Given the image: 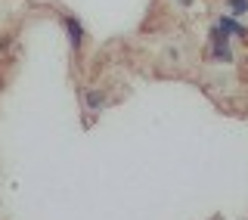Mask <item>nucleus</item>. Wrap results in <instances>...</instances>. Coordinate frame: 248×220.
I'll return each mask as SVG.
<instances>
[{
    "label": "nucleus",
    "mask_w": 248,
    "mask_h": 220,
    "mask_svg": "<svg viewBox=\"0 0 248 220\" xmlns=\"http://www.w3.org/2000/svg\"><path fill=\"white\" fill-rule=\"evenodd\" d=\"M208 59L220 62V65H230V62L236 59V53H232V37L217 25V22L208 28Z\"/></svg>",
    "instance_id": "obj_1"
},
{
    "label": "nucleus",
    "mask_w": 248,
    "mask_h": 220,
    "mask_svg": "<svg viewBox=\"0 0 248 220\" xmlns=\"http://www.w3.org/2000/svg\"><path fill=\"white\" fill-rule=\"evenodd\" d=\"M62 31H65V37H68V47H72V53L75 56H81V50H84V41H87V28H84V22L78 19L75 13H62Z\"/></svg>",
    "instance_id": "obj_2"
},
{
    "label": "nucleus",
    "mask_w": 248,
    "mask_h": 220,
    "mask_svg": "<svg viewBox=\"0 0 248 220\" xmlns=\"http://www.w3.org/2000/svg\"><path fill=\"white\" fill-rule=\"evenodd\" d=\"M81 106H84V112L93 118V115H99L108 106V93L99 90V87H87V90L81 93Z\"/></svg>",
    "instance_id": "obj_3"
},
{
    "label": "nucleus",
    "mask_w": 248,
    "mask_h": 220,
    "mask_svg": "<svg viewBox=\"0 0 248 220\" xmlns=\"http://www.w3.org/2000/svg\"><path fill=\"white\" fill-rule=\"evenodd\" d=\"M217 25L227 31L230 37H239V41H245V37H248V25L239 19V16H230L227 13V16H220V19H217Z\"/></svg>",
    "instance_id": "obj_4"
},
{
    "label": "nucleus",
    "mask_w": 248,
    "mask_h": 220,
    "mask_svg": "<svg viewBox=\"0 0 248 220\" xmlns=\"http://www.w3.org/2000/svg\"><path fill=\"white\" fill-rule=\"evenodd\" d=\"M227 13H230V16H239V19H242V16L248 13V0H227Z\"/></svg>",
    "instance_id": "obj_5"
},
{
    "label": "nucleus",
    "mask_w": 248,
    "mask_h": 220,
    "mask_svg": "<svg viewBox=\"0 0 248 220\" xmlns=\"http://www.w3.org/2000/svg\"><path fill=\"white\" fill-rule=\"evenodd\" d=\"M174 3H177V6H180V10H189V6H192V3H196V0H174Z\"/></svg>",
    "instance_id": "obj_6"
}]
</instances>
